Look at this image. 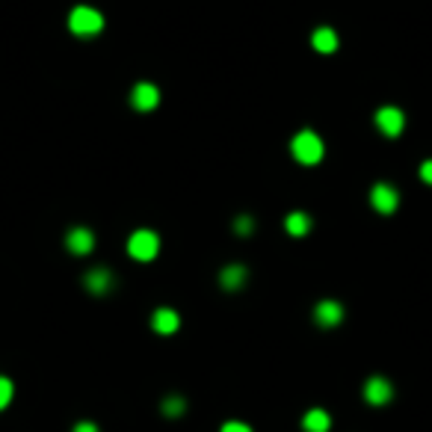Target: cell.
Returning a JSON list of instances; mask_svg holds the SVG:
<instances>
[{
	"instance_id": "8fae6325",
	"label": "cell",
	"mask_w": 432,
	"mask_h": 432,
	"mask_svg": "<svg viewBox=\"0 0 432 432\" xmlns=\"http://www.w3.org/2000/svg\"><path fill=\"white\" fill-rule=\"evenodd\" d=\"M284 231L291 237H305L308 231H311V216L302 214V210H293V214L284 219Z\"/></svg>"
},
{
	"instance_id": "7c38bea8",
	"label": "cell",
	"mask_w": 432,
	"mask_h": 432,
	"mask_svg": "<svg viewBox=\"0 0 432 432\" xmlns=\"http://www.w3.org/2000/svg\"><path fill=\"white\" fill-rule=\"evenodd\" d=\"M311 45H314V51H320V53H335V51H338V33L329 30V27H320V30H314Z\"/></svg>"
},
{
	"instance_id": "6da1fadb",
	"label": "cell",
	"mask_w": 432,
	"mask_h": 432,
	"mask_svg": "<svg viewBox=\"0 0 432 432\" xmlns=\"http://www.w3.org/2000/svg\"><path fill=\"white\" fill-rule=\"evenodd\" d=\"M291 151L302 166H314V163L323 160V139H320L314 130H302V134L293 137Z\"/></svg>"
},
{
	"instance_id": "9a60e30c",
	"label": "cell",
	"mask_w": 432,
	"mask_h": 432,
	"mask_svg": "<svg viewBox=\"0 0 432 432\" xmlns=\"http://www.w3.org/2000/svg\"><path fill=\"white\" fill-rule=\"evenodd\" d=\"M243 282H246V270L243 267H225L219 273V284H223L225 291H237V287H243Z\"/></svg>"
},
{
	"instance_id": "4fadbf2b",
	"label": "cell",
	"mask_w": 432,
	"mask_h": 432,
	"mask_svg": "<svg viewBox=\"0 0 432 432\" xmlns=\"http://www.w3.org/2000/svg\"><path fill=\"white\" fill-rule=\"evenodd\" d=\"M329 426H331V417L323 412V408H311V412L302 417L305 432H329Z\"/></svg>"
},
{
	"instance_id": "5bb4252c",
	"label": "cell",
	"mask_w": 432,
	"mask_h": 432,
	"mask_svg": "<svg viewBox=\"0 0 432 432\" xmlns=\"http://www.w3.org/2000/svg\"><path fill=\"white\" fill-rule=\"evenodd\" d=\"M110 284H113V275H110V270H92V273H86V287H89L92 293H107L110 291Z\"/></svg>"
},
{
	"instance_id": "2e32d148",
	"label": "cell",
	"mask_w": 432,
	"mask_h": 432,
	"mask_svg": "<svg viewBox=\"0 0 432 432\" xmlns=\"http://www.w3.org/2000/svg\"><path fill=\"white\" fill-rule=\"evenodd\" d=\"M184 408H187V403L181 400V397H169V400H163V415L166 417H181Z\"/></svg>"
},
{
	"instance_id": "3957f363",
	"label": "cell",
	"mask_w": 432,
	"mask_h": 432,
	"mask_svg": "<svg viewBox=\"0 0 432 432\" xmlns=\"http://www.w3.org/2000/svg\"><path fill=\"white\" fill-rule=\"evenodd\" d=\"M157 252H160V240H157V234L154 231H134L130 234V240H128V254L134 261H154L157 258Z\"/></svg>"
},
{
	"instance_id": "ac0fdd59",
	"label": "cell",
	"mask_w": 432,
	"mask_h": 432,
	"mask_svg": "<svg viewBox=\"0 0 432 432\" xmlns=\"http://www.w3.org/2000/svg\"><path fill=\"white\" fill-rule=\"evenodd\" d=\"M234 228H237V234H240V237H249V234H252V228H254V223H252L249 216H240L237 223H234Z\"/></svg>"
},
{
	"instance_id": "ba28073f",
	"label": "cell",
	"mask_w": 432,
	"mask_h": 432,
	"mask_svg": "<svg viewBox=\"0 0 432 432\" xmlns=\"http://www.w3.org/2000/svg\"><path fill=\"white\" fill-rule=\"evenodd\" d=\"M314 320H317V326H323V329H335L343 320V308L338 302H331V299H326V302H320L314 308Z\"/></svg>"
},
{
	"instance_id": "9c48e42d",
	"label": "cell",
	"mask_w": 432,
	"mask_h": 432,
	"mask_svg": "<svg viewBox=\"0 0 432 432\" xmlns=\"http://www.w3.org/2000/svg\"><path fill=\"white\" fill-rule=\"evenodd\" d=\"M181 326V317L172 311V308H157L151 317V329L157 331V335H175Z\"/></svg>"
},
{
	"instance_id": "d6986e66",
	"label": "cell",
	"mask_w": 432,
	"mask_h": 432,
	"mask_svg": "<svg viewBox=\"0 0 432 432\" xmlns=\"http://www.w3.org/2000/svg\"><path fill=\"white\" fill-rule=\"evenodd\" d=\"M219 432H252L246 424H240V420H228V424L219 429Z\"/></svg>"
},
{
	"instance_id": "e0dca14e",
	"label": "cell",
	"mask_w": 432,
	"mask_h": 432,
	"mask_svg": "<svg viewBox=\"0 0 432 432\" xmlns=\"http://www.w3.org/2000/svg\"><path fill=\"white\" fill-rule=\"evenodd\" d=\"M12 391H15L12 382H9L6 376H0V412H3V408L12 403Z\"/></svg>"
},
{
	"instance_id": "52a82bcc",
	"label": "cell",
	"mask_w": 432,
	"mask_h": 432,
	"mask_svg": "<svg viewBox=\"0 0 432 432\" xmlns=\"http://www.w3.org/2000/svg\"><path fill=\"white\" fill-rule=\"evenodd\" d=\"M157 101H160V92H157V86H151V83H137L134 92H130V104H134V110H139V113L154 110Z\"/></svg>"
},
{
	"instance_id": "ffe728a7",
	"label": "cell",
	"mask_w": 432,
	"mask_h": 432,
	"mask_svg": "<svg viewBox=\"0 0 432 432\" xmlns=\"http://www.w3.org/2000/svg\"><path fill=\"white\" fill-rule=\"evenodd\" d=\"M420 178H424V184L432 187V160H426L424 166H420Z\"/></svg>"
},
{
	"instance_id": "30bf717a",
	"label": "cell",
	"mask_w": 432,
	"mask_h": 432,
	"mask_svg": "<svg viewBox=\"0 0 432 432\" xmlns=\"http://www.w3.org/2000/svg\"><path fill=\"white\" fill-rule=\"evenodd\" d=\"M65 246H69L71 254H89L95 249V234L89 228H74V231H69Z\"/></svg>"
},
{
	"instance_id": "7a4b0ae2",
	"label": "cell",
	"mask_w": 432,
	"mask_h": 432,
	"mask_svg": "<svg viewBox=\"0 0 432 432\" xmlns=\"http://www.w3.org/2000/svg\"><path fill=\"white\" fill-rule=\"evenodd\" d=\"M69 27L77 36H95V33L104 30V15L92 6H74L69 15Z\"/></svg>"
},
{
	"instance_id": "5b68a950",
	"label": "cell",
	"mask_w": 432,
	"mask_h": 432,
	"mask_svg": "<svg viewBox=\"0 0 432 432\" xmlns=\"http://www.w3.org/2000/svg\"><path fill=\"white\" fill-rule=\"evenodd\" d=\"M370 202L379 214H394V210L400 207V193H397L394 187H388V184H376L373 193H370Z\"/></svg>"
},
{
	"instance_id": "277c9868",
	"label": "cell",
	"mask_w": 432,
	"mask_h": 432,
	"mask_svg": "<svg viewBox=\"0 0 432 432\" xmlns=\"http://www.w3.org/2000/svg\"><path fill=\"white\" fill-rule=\"evenodd\" d=\"M376 125H379V130L385 137H400L403 128H406V116L400 113L397 107H382L379 113H376Z\"/></svg>"
},
{
	"instance_id": "8992f818",
	"label": "cell",
	"mask_w": 432,
	"mask_h": 432,
	"mask_svg": "<svg viewBox=\"0 0 432 432\" xmlns=\"http://www.w3.org/2000/svg\"><path fill=\"white\" fill-rule=\"evenodd\" d=\"M391 397H394V388L388 379H382V376H370L368 385H364V400L370 406H385Z\"/></svg>"
},
{
	"instance_id": "44dd1931",
	"label": "cell",
	"mask_w": 432,
	"mask_h": 432,
	"mask_svg": "<svg viewBox=\"0 0 432 432\" xmlns=\"http://www.w3.org/2000/svg\"><path fill=\"white\" fill-rule=\"evenodd\" d=\"M71 432H101L95 424H89V420H80V424H74V429Z\"/></svg>"
}]
</instances>
